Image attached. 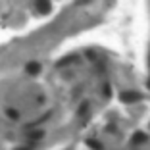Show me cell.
Listing matches in <instances>:
<instances>
[{"label": "cell", "mask_w": 150, "mask_h": 150, "mask_svg": "<svg viewBox=\"0 0 150 150\" xmlns=\"http://www.w3.org/2000/svg\"><path fill=\"white\" fill-rule=\"evenodd\" d=\"M141 98H142L141 94H139V93H133V91H129V93H121V94H119V100H121V102H127V104L139 102Z\"/></svg>", "instance_id": "obj_1"}, {"label": "cell", "mask_w": 150, "mask_h": 150, "mask_svg": "<svg viewBox=\"0 0 150 150\" xmlns=\"http://www.w3.org/2000/svg\"><path fill=\"white\" fill-rule=\"evenodd\" d=\"M35 4H37V8H39L40 12H44V13H48V12H50V4H48V0H37Z\"/></svg>", "instance_id": "obj_2"}, {"label": "cell", "mask_w": 150, "mask_h": 150, "mask_svg": "<svg viewBox=\"0 0 150 150\" xmlns=\"http://www.w3.org/2000/svg\"><path fill=\"white\" fill-rule=\"evenodd\" d=\"M25 69H27V73L35 75V73H39V71H40V66H39L37 62H29V64L25 66Z\"/></svg>", "instance_id": "obj_3"}, {"label": "cell", "mask_w": 150, "mask_h": 150, "mask_svg": "<svg viewBox=\"0 0 150 150\" xmlns=\"http://www.w3.org/2000/svg\"><path fill=\"white\" fill-rule=\"evenodd\" d=\"M146 141V135L144 133H137L135 137H133V142H144Z\"/></svg>", "instance_id": "obj_4"}, {"label": "cell", "mask_w": 150, "mask_h": 150, "mask_svg": "<svg viewBox=\"0 0 150 150\" xmlns=\"http://www.w3.org/2000/svg\"><path fill=\"white\" fill-rule=\"evenodd\" d=\"M8 115L12 119H18V112H16V110H8Z\"/></svg>", "instance_id": "obj_5"}, {"label": "cell", "mask_w": 150, "mask_h": 150, "mask_svg": "<svg viewBox=\"0 0 150 150\" xmlns=\"http://www.w3.org/2000/svg\"><path fill=\"white\" fill-rule=\"evenodd\" d=\"M44 133L42 131H35V135H31V139H39V137H42Z\"/></svg>", "instance_id": "obj_6"}]
</instances>
